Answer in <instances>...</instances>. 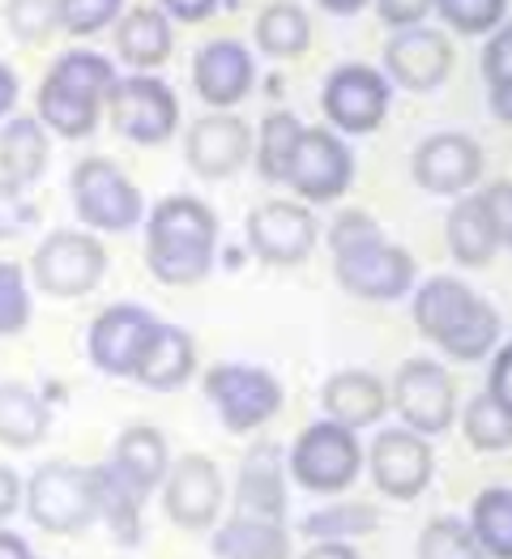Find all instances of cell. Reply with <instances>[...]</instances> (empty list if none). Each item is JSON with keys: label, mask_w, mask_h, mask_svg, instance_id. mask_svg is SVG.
<instances>
[{"label": "cell", "mask_w": 512, "mask_h": 559, "mask_svg": "<svg viewBox=\"0 0 512 559\" xmlns=\"http://www.w3.org/2000/svg\"><path fill=\"white\" fill-rule=\"evenodd\" d=\"M218 261V214L188 192L145 210V270L163 286H197Z\"/></svg>", "instance_id": "obj_1"}, {"label": "cell", "mask_w": 512, "mask_h": 559, "mask_svg": "<svg viewBox=\"0 0 512 559\" xmlns=\"http://www.w3.org/2000/svg\"><path fill=\"white\" fill-rule=\"evenodd\" d=\"M116 86V64L94 47H69L51 60L35 94V116L47 133L64 141L91 138L103 120L107 94Z\"/></svg>", "instance_id": "obj_2"}, {"label": "cell", "mask_w": 512, "mask_h": 559, "mask_svg": "<svg viewBox=\"0 0 512 559\" xmlns=\"http://www.w3.org/2000/svg\"><path fill=\"white\" fill-rule=\"evenodd\" d=\"M415 325L427 342H436L449 359L478 364L496 350L504 321L496 304H487L474 286L457 278H427L415 290Z\"/></svg>", "instance_id": "obj_3"}, {"label": "cell", "mask_w": 512, "mask_h": 559, "mask_svg": "<svg viewBox=\"0 0 512 559\" xmlns=\"http://www.w3.org/2000/svg\"><path fill=\"white\" fill-rule=\"evenodd\" d=\"M364 462H368V449L359 444V431L321 419L295 436L286 453V474L295 478V487L312 496H342L346 487H355Z\"/></svg>", "instance_id": "obj_4"}, {"label": "cell", "mask_w": 512, "mask_h": 559, "mask_svg": "<svg viewBox=\"0 0 512 559\" xmlns=\"http://www.w3.org/2000/svg\"><path fill=\"white\" fill-rule=\"evenodd\" d=\"M69 197H73L78 218L91 231L120 235L145 223V197L116 158H103V154L82 158L69 176Z\"/></svg>", "instance_id": "obj_5"}, {"label": "cell", "mask_w": 512, "mask_h": 559, "mask_svg": "<svg viewBox=\"0 0 512 559\" xmlns=\"http://www.w3.org/2000/svg\"><path fill=\"white\" fill-rule=\"evenodd\" d=\"M333 278L355 299L389 304V299H402L406 290H415L419 265L402 243H389L384 231H376L359 243L333 248Z\"/></svg>", "instance_id": "obj_6"}, {"label": "cell", "mask_w": 512, "mask_h": 559, "mask_svg": "<svg viewBox=\"0 0 512 559\" xmlns=\"http://www.w3.org/2000/svg\"><path fill=\"white\" fill-rule=\"evenodd\" d=\"M205 397L218 411V419L235 436H248L270 419H278L282 402V380L270 368L257 364H214L205 372Z\"/></svg>", "instance_id": "obj_7"}, {"label": "cell", "mask_w": 512, "mask_h": 559, "mask_svg": "<svg viewBox=\"0 0 512 559\" xmlns=\"http://www.w3.org/2000/svg\"><path fill=\"white\" fill-rule=\"evenodd\" d=\"M26 513L31 521L44 530V534H82L91 530L94 521V487H91V469L73 466V462H47L31 474L26 491Z\"/></svg>", "instance_id": "obj_8"}, {"label": "cell", "mask_w": 512, "mask_h": 559, "mask_svg": "<svg viewBox=\"0 0 512 559\" xmlns=\"http://www.w3.org/2000/svg\"><path fill=\"white\" fill-rule=\"evenodd\" d=\"M103 111L111 129L133 145H163L180 129V98L163 78H150V73L116 78Z\"/></svg>", "instance_id": "obj_9"}, {"label": "cell", "mask_w": 512, "mask_h": 559, "mask_svg": "<svg viewBox=\"0 0 512 559\" xmlns=\"http://www.w3.org/2000/svg\"><path fill=\"white\" fill-rule=\"evenodd\" d=\"M31 274L51 299H82L107 274V248L91 231H51L31 257Z\"/></svg>", "instance_id": "obj_10"}, {"label": "cell", "mask_w": 512, "mask_h": 559, "mask_svg": "<svg viewBox=\"0 0 512 559\" xmlns=\"http://www.w3.org/2000/svg\"><path fill=\"white\" fill-rule=\"evenodd\" d=\"M389 103H393V82L372 64H337L321 91V107L333 133H350V138L376 133L389 116Z\"/></svg>", "instance_id": "obj_11"}, {"label": "cell", "mask_w": 512, "mask_h": 559, "mask_svg": "<svg viewBox=\"0 0 512 559\" xmlns=\"http://www.w3.org/2000/svg\"><path fill=\"white\" fill-rule=\"evenodd\" d=\"M389 406L402 415V427L419 431V436H444L453 419H457V389H453V376L444 372L440 364L431 359H406L397 376H393V389H389Z\"/></svg>", "instance_id": "obj_12"}, {"label": "cell", "mask_w": 512, "mask_h": 559, "mask_svg": "<svg viewBox=\"0 0 512 559\" xmlns=\"http://www.w3.org/2000/svg\"><path fill=\"white\" fill-rule=\"evenodd\" d=\"M286 185L312 205H329V201L346 197V188L355 185V154L342 141V133H333L325 124H303Z\"/></svg>", "instance_id": "obj_13"}, {"label": "cell", "mask_w": 512, "mask_h": 559, "mask_svg": "<svg viewBox=\"0 0 512 559\" xmlns=\"http://www.w3.org/2000/svg\"><path fill=\"white\" fill-rule=\"evenodd\" d=\"M372 469V483L380 496L397 500V504H410L419 500L422 491L431 487V474H436V453H431V440L410 431V427H384L368 449V462Z\"/></svg>", "instance_id": "obj_14"}, {"label": "cell", "mask_w": 512, "mask_h": 559, "mask_svg": "<svg viewBox=\"0 0 512 559\" xmlns=\"http://www.w3.org/2000/svg\"><path fill=\"white\" fill-rule=\"evenodd\" d=\"M243 235H248V252L265 265H303L321 239V223L308 205L299 201H265L248 214L243 223Z\"/></svg>", "instance_id": "obj_15"}, {"label": "cell", "mask_w": 512, "mask_h": 559, "mask_svg": "<svg viewBox=\"0 0 512 559\" xmlns=\"http://www.w3.org/2000/svg\"><path fill=\"white\" fill-rule=\"evenodd\" d=\"M184 163L201 180H231L252 163V124L235 111H210L188 124Z\"/></svg>", "instance_id": "obj_16"}, {"label": "cell", "mask_w": 512, "mask_h": 559, "mask_svg": "<svg viewBox=\"0 0 512 559\" xmlns=\"http://www.w3.org/2000/svg\"><path fill=\"white\" fill-rule=\"evenodd\" d=\"M223 469L205 453H184L163 478V509L180 530H210L223 513Z\"/></svg>", "instance_id": "obj_17"}, {"label": "cell", "mask_w": 512, "mask_h": 559, "mask_svg": "<svg viewBox=\"0 0 512 559\" xmlns=\"http://www.w3.org/2000/svg\"><path fill=\"white\" fill-rule=\"evenodd\" d=\"M158 317L145 312L141 304H107L98 317L91 321L86 333V355L103 376H129L138 368L145 337L154 333Z\"/></svg>", "instance_id": "obj_18"}, {"label": "cell", "mask_w": 512, "mask_h": 559, "mask_svg": "<svg viewBox=\"0 0 512 559\" xmlns=\"http://www.w3.org/2000/svg\"><path fill=\"white\" fill-rule=\"evenodd\" d=\"M415 185L436 197H466L483 176V145L466 133H431L410 158Z\"/></svg>", "instance_id": "obj_19"}, {"label": "cell", "mask_w": 512, "mask_h": 559, "mask_svg": "<svg viewBox=\"0 0 512 559\" xmlns=\"http://www.w3.org/2000/svg\"><path fill=\"white\" fill-rule=\"evenodd\" d=\"M449 73H453V44L440 31L406 26L384 47V78L393 86H402V91L427 94L436 86H444Z\"/></svg>", "instance_id": "obj_20"}, {"label": "cell", "mask_w": 512, "mask_h": 559, "mask_svg": "<svg viewBox=\"0 0 512 559\" xmlns=\"http://www.w3.org/2000/svg\"><path fill=\"white\" fill-rule=\"evenodd\" d=\"M192 86L205 107L231 111L257 86V60L239 39H210L192 56Z\"/></svg>", "instance_id": "obj_21"}, {"label": "cell", "mask_w": 512, "mask_h": 559, "mask_svg": "<svg viewBox=\"0 0 512 559\" xmlns=\"http://www.w3.org/2000/svg\"><path fill=\"white\" fill-rule=\"evenodd\" d=\"M286 453L278 444L248 449L235 478V516L286 521Z\"/></svg>", "instance_id": "obj_22"}, {"label": "cell", "mask_w": 512, "mask_h": 559, "mask_svg": "<svg viewBox=\"0 0 512 559\" xmlns=\"http://www.w3.org/2000/svg\"><path fill=\"white\" fill-rule=\"evenodd\" d=\"M321 406H325V419L342 423L350 431H364L389 415V384L372 372L346 368V372H333L325 380Z\"/></svg>", "instance_id": "obj_23"}, {"label": "cell", "mask_w": 512, "mask_h": 559, "mask_svg": "<svg viewBox=\"0 0 512 559\" xmlns=\"http://www.w3.org/2000/svg\"><path fill=\"white\" fill-rule=\"evenodd\" d=\"M192 372H197V342L188 337V329L158 321L154 333L145 337V350H141L138 368H133V380L154 389V393H176L180 384H188Z\"/></svg>", "instance_id": "obj_24"}, {"label": "cell", "mask_w": 512, "mask_h": 559, "mask_svg": "<svg viewBox=\"0 0 512 559\" xmlns=\"http://www.w3.org/2000/svg\"><path fill=\"white\" fill-rule=\"evenodd\" d=\"M171 47H176V31H171V17L154 4H141L120 13L116 22V56L138 69V73H154L171 60Z\"/></svg>", "instance_id": "obj_25"}, {"label": "cell", "mask_w": 512, "mask_h": 559, "mask_svg": "<svg viewBox=\"0 0 512 559\" xmlns=\"http://www.w3.org/2000/svg\"><path fill=\"white\" fill-rule=\"evenodd\" d=\"M91 487H94V516L111 530V538L120 547H138L141 543V509H145V496L138 487L111 466H91Z\"/></svg>", "instance_id": "obj_26"}, {"label": "cell", "mask_w": 512, "mask_h": 559, "mask_svg": "<svg viewBox=\"0 0 512 559\" xmlns=\"http://www.w3.org/2000/svg\"><path fill=\"white\" fill-rule=\"evenodd\" d=\"M111 466L120 469L141 496L150 500L154 487H163L167 469H171V449H167V436L150 423H133L120 431L116 449H111Z\"/></svg>", "instance_id": "obj_27"}, {"label": "cell", "mask_w": 512, "mask_h": 559, "mask_svg": "<svg viewBox=\"0 0 512 559\" xmlns=\"http://www.w3.org/2000/svg\"><path fill=\"white\" fill-rule=\"evenodd\" d=\"M47 163H51V133L39 124V116H9L0 129V176L31 188L44 180Z\"/></svg>", "instance_id": "obj_28"}, {"label": "cell", "mask_w": 512, "mask_h": 559, "mask_svg": "<svg viewBox=\"0 0 512 559\" xmlns=\"http://www.w3.org/2000/svg\"><path fill=\"white\" fill-rule=\"evenodd\" d=\"M210 551L218 559H295L290 530L282 521H257V516H231L214 530Z\"/></svg>", "instance_id": "obj_29"}, {"label": "cell", "mask_w": 512, "mask_h": 559, "mask_svg": "<svg viewBox=\"0 0 512 559\" xmlns=\"http://www.w3.org/2000/svg\"><path fill=\"white\" fill-rule=\"evenodd\" d=\"M51 431L47 402L22 380L0 384V444L4 449H35Z\"/></svg>", "instance_id": "obj_30"}, {"label": "cell", "mask_w": 512, "mask_h": 559, "mask_svg": "<svg viewBox=\"0 0 512 559\" xmlns=\"http://www.w3.org/2000/svg\"><path fill=\"white\" fill-rule=\"evenodd\" d=\"M444 235H449V252H453V261L462 270H483L500 252V243L491 235V223H487V214H483V205H478L474 192L457 197V205L444 218Z\"/></svg>", "instance_id": "obj_31"}, {"label": "cell", "mask_w": 512, "mask_h": 559, "mask_svg": "<svg viewBox=\"0 0 512 559\" xmlns=\"http://www.w3.org/2000/svg\"><path fill=\"white\" fill-rule=\"evenodd\" d=\"M299 138H303V120L295 111H270L261 120L257 141H252V158H257V171H261L265 185H286Z\"/></svg>", "instance_id": "obj_32"}, {"label": "cell", "mask_w": 512, "mask_h": 559, "mask_svg": "<svg viewBox=\"0 0 512 559\" xmlns=\"http://www.w3.org/2000/svg\"><path fill=\"white\" fill-rule=\"evenodd\" d=\"M469 534L478 551L491 559H512V487H487L469 504Z\"/></svg>", "instance_id": "obj_33"}, {"label": "cell", "mask_w": 512, "mask_h": 559, "mask_svg": "<svg viewBox=\"0 0 512 559\" xmlns=\"http://www.w3.org/2000/svg\"><path fill=\"white\" fill-rule=\"evenodd\" d=\"M312 44V22L308 13L295 4V0H274L261 9L257 17V47L274 60H290V56H303Z\"/></svg>", "instance_id": "obj_34"}, {"label": "cell", "mask_w": 512, "mask_h": 559, "mask_svg": "<svg viewBox=\"0 0 512 559\" xmlns=\"http://www.w3.org/2000/svg\"><path fill=\"white\" fill-rule=\"evenodd\" d=\"M462 431L478 453H504V449H512V411L496 393L483 389L462 411Z\"/></svg>", "instance_id": "obj_35"}, {"label": "cell", "mask_w": 512, "mask_h": 559, "mask_svg": "<svg viewBox=\"0 0 512 559\" xmlns=\"http://www.w3.org/2000/svg\"><path fill=\"white\" fill-rule=\"evenodd\" d=\"M380 525V513L372 504H329L321 513L303 516V534L312 543H350L364 538Z\"/></svg>", "instance_id": "obj_36"}, {"label": "cell", "mask_w": 512, "mask_h": 559, "mask_svg": "<svg viewBox=\"0 0 512 559\" xmlns=\"http://www.w3.org/2000/svg\"><path fill=\"white\" fill-rule=\"evenodd\" d=\"M419 559H487L478 551L466 521L457 516H431L419 534Z\"/></svg>", "instance_id": "obj_37"}, {"label": "cell", "mask_w": 512, "mask_h": 559, "mask_svg": "<svg viewBox=\"0 0 512 559\" xmlns=\"http://www.w3.org/2000/svg\"><path fill=\"white\" fill-rule=\"evenodd\" d=\"M120 9H124V0H56L60 31L73 35V39H91L98 31L116 26Z\"/></svg>", "instance_id": "obj_38"}, {"label": "cell", "mask_w": 512, "mask_h": 559, "mask_svg": "<svg viewBox=\"0 0 512 559\" xmlns=\"http://www.w3.org/2000/svg\"><path fill=\"white\" fill-rule=\"evenodd\" d=\"M4 26L22 44H47L60 31L56 0H4Z\"/></svg>", "instance_id": "obj_39"}, {"label": "cell", "mask_w": 512, "mask_h": 559, "mask_svg": "<svg viewBox=\"0 0 512 559\" xmlns=\"http://www.w3.org/2000/svg\"><path fill=\"white\" fill-rule=\"evenodd\" d=\"M436 13L457 35H491L504 22L509 0H436Z\"/></svg>", "instance_id": "obj_40"}, {"label": "cell", "mask_w": 512, "mask_h": 559, "mask_svg": "<svg viewBox=\"0 0 512 559\" xmlns=\"http://www.w3.org/2000/svg\"><path fill=\"white\" fill-rule=\"evenodd\" d=\"M31 325V282L17 261H0V337Z\"/></svg>", "instance_id": "obj_41"}, {"label": "cell", "mask_w": 512, "mask_h": 559, "mask_svg": "<svg viewBox=\"0 0 512 559\" xmlns=\"http://www.w3.org/2000/svg\"><path fill=\"white\" fill-rule=\"evenodd\" d=\"M35 218H39V205L31 201V192L0 176V243L26 235L35 227Z\"/></svg>", "instance_id": "obj_42"}, {"label": "cell", "mask_w": 512, "mask_h": 559, "mask_svg": "<svg viewBox=\"0 0 512 559\" xmlns=\"http://www.w3.org/2000/svg\"><path fill=\"white\" fill-rule=\"evenodd\" d=\"M487 223H491V235L500 248H512V180H491L487 188L474 192Z\"/></svg>", "instance_id": "obj_43"}, {"label": "cell", "mask_w": 512, "mask_h": 559, "mask_svg": "<svg viewBox=\"0 0 512 559\" xmlns=\"http://www.w3.org/2000/svg\"><path fill=\"white\" fill-rule=\"evenodd\" d=\"M483 73L487 82H512V22L491 31V44L483 47Z\"/></svg>", "instance_id": "obj_44"}, {"label": "cell", "mask_w": 512, "mask_h": 559, "mask_svg": "<svg viewBox=\"0 0 512 559\" xmlns=\"http://www.w3.org/2000/svg\"><path fill=\"white\" fill-rule=\"evenodd\" d=\"M380 231V223H376L368 210H346V214H337L333 218V227H329V252L333 248H346V243H359V239H368V235Z\"/></svg>", "instance_id": "obj_45"}, {"label": "cell", "mask_w": 512, "mask_h": 559, "mask_svg": "<svg viewBox=\"0 0 512 559\" xmlns=\"http://www.w3.org/2000/svg\"><path fill=\"white\" fill-rule=\"evenodd\" d=\"M376 9H380L384 26L406 31V26H422V17L436 9V0H376Z\"/></svg>", "instance_id": "obj_46"}, {"label": "cell", "mask_w": 512, "mask_h": 559, "mask_svg": "<svg viewBox=\"0 0 512 559\" xmlns=\"http://www.w3.org/2000/svg\"><path fill=\"white\" fill-rule=\"evenodd\" d=\"M487 393H496L504 406L512 411V342H504L491 359V372H487Z\"/></svg>", "instance_id": "obj_47"}, {"label": "cell", "mask_w": 512, "mask_h": 559, "mask_svg": "<svg viewBox=\"0 0 512 559\" xmlns=\"http://www.w3.org/2000/svg\"><path fill=\"white\" fill-rule=\"evenodd\" d=\"M158 9L171 17V22H205L214 9H218V0H158Z\"/></svg>", "instance_id": "obj_48"}, {"label": "cell", "mask_w": 512, "mask_h": 559, "mask_svg": "<svg viewBox=\"0 0 512 559\" xmlns=\"http://www.w3.org/2000/svg\"><path fill=\"white\" fill-rule=\"evenodd\" d=\"M22 491H26V483L17 478V469L0 466V521H9V516L17 513V504H22Z\"/></svg>", "instance_id": "obj_49"}, {"label": "cell", "mask_w": 512, "mask_h": 559, "mask_svg": "<svg viewBox=\"0 0 512 559\" xmlns=\"http://www.w3.org/2000/svg\"><path fill=\"white\" fill-rule=\"evenodd\" d=\"M17 94H22V82H17V73L0 60V120H9V111L17 107Z\"/></svg>", "instance_id": "obj_50"}, {"label": "cell", "mask_w": 512, "mask_h": 559, "mask_svg": "<svg viewBox=\"0 0 512 559\" xmlns=\"http://www.w3.org/2000/svg\"><path fill=\"white\" fill-rule=\"evenodd\" d=\"M487 103H491L496 120L512 124V82H491V91H487Z\"/></svg>", "instance_id": "obj_51"}, {"label": "cell", "mask_w": 512, "mask_h": 559, "mask_svg": "<svg viewBox=\"0 0 512 559\" xmlns=\"http://www.w3.org/2000/svg\"><path fill=\"white\" fill-rule=\"evenodd\" d=\"M299 559H359L350 543H312Z\"/></svg>", "instance_id": "obj_52"}, {"label": "cell", "mask_w": 512, "mask_h": 559, "mask_svg": "<svg viewBox=\"0 0 512 559\" xmlns=\"http://www.w3.org/2000/svg\"><path fill=\"white\" fill-rule=\"evenodd\" d=\"M0 559H35V556H31V547H26V538H22V534L0 530Z\"/></svg>", "instance_id": "obj_53"}, {"label": "cell", "mask_w": 512, "mask_h": 559, "mask_svg": "<svg viewBox=\"0 0 512 559\" xmlns=\"http://www.w3.org/2000/svg\"><path fill=\"white\" fill-rule=\"evenodd\" d=\"M368 0H321V9L333 13V17H350V13H359Z\"/></svg>", "instance_id": "obj_54"}]
</instances>
